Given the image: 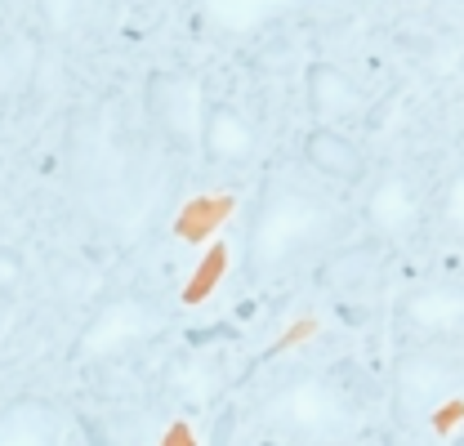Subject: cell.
<instances>
[{
	"instance_id": "4fadbf2b",
	"label": "cell",
	"mask_w": 464,
	"mask_h": 446,
	"mask_svg": "<svg viewBox=\"0 0 464 446\" xmlns=\"http://www.w3.org/2000/svg\"><path fill=\"white\" fill-rule=\"evenodd\" d=\"M308 5H317V0H201V14L210 18V27H219L228 36H246V32H259Z\"/></svg>"
},
{
	"instance_id": "9a60e30c",
	"label": "cell",
	"mask_w": 464,
	"mask_h": 446,
	"mask_svg": "<svg viewBox=\"0 0 464 446\" xmlns=\"http://www.w3.org/2000/svg\"><path fill=\"white\" fill-rule=\"evenodd\" d=\"M228 215H232L228 192H201V197H192V201L183 206V215L174 219V232H179L183 241H201V237H210Z\"/></svg>"
},
{
	"instance_id": "52a82bcc",
	"label": "cell",
	"mask_w": 464,
	"mask_h": 446,
	"mask_svg": "<svg viewBox=\"0 0 464 446\" xmlns=\"http://www.w3.org/2000/svg\"><path fill=\"white\" fill-rule=\"evenodd\" d=\"M406 331H415L420 339H456L464 322V304L456 286H420L411 290L398 308Z\"/></svg>"
},
{
	"instance_id": "5b68a950",
	"label": "cell",
	"mask_w": 464,
	"mask_h": 446,
	"mask_svg": "<svg viewBox=\"0 0 464 446\" xmlns=\"http://www.w3.org/2000/svg\"><path fill=\"white\" fill-rule=\"evenodd\" d=\"M143 108H148V121L161 130L166 143L197 148L206 99H201V81L192 72H152L148 85H143Z\"/></svg>"
},
{
	"instance_id": "6da1fadb",
	"label": "cell",
	"mask_w": 464,
	"mask_h": 446,
	"mask_svg": "<svg viewBox=\"0 0 464 446\" xmlns=\"http://www.w3.org/2000/svg\"><path fill=\"white\" fill-rule=\"evenodd\" d=\"M331 232H340V210L331 197L290 174H268L250 210L246 255H241L246 281L282 277L295 259L331 241Z\"/></svg>"
},
{
	"instance_id": "277c9868",
	"label": "cell",
	"mask_w": 464,
	"mask_h": 446,
	"mask_svg": "<svg viewBox=\"0 0 464 446\" xmlns=\"http://www.w3.org/2000/svg\"><path fill=\"white\" fill-rule=\"evenodd\" d=\"M460 384V362L451 348H411L393 366V411L402 424L424 420Z\"/></svg>"
},
{
	"instance_id": "8fae6325",
	"label": "cell",
	"mask_w": 464,
	"mask_h": 446,
	"mask_svg": "<svg viewBox=\"0 0 464 446\" xmlns=\"http://www.w3.org/2000/svg\"><path fill=\"white\" fill-rule=\"evenodd\" d=\"M366 223H371V232L380 241H402V237H411L415 223H420V197H415V188L406 179H398V174H384L371 188V197H366Z\"/></svg>"
},
{
	"instance_id": "3957f363",
	"label": "cell",
	"mask_w": 464,
	"mask_h": 446,
	"mask_svg": "<svg viewBox=\"0 0 464 446\" xmlns=\"http://www.w3.org/2000/svg\"><path fill=\"white\" fill-rule=\"evenodd\" d=\"M348 402L326 375H299L264 402V424L282 438L299 442H326L348 433Z\"/></svg>"
},
{
	"instance_id": "5bb4252c",
	"label": "cell",
	"mask_w": 464,
	"mask_h": 446,
	"mask_svg": "<svg viewBox=\"0 0 464 446\" xmlns=\"http://www.w3.org/2000/svg\"><path fill=\"white\" fill-rule=\"evenodd\" d=\"M41 72V41L32 32H5L0 36V108L23 99Z\"/></svg>"
},
{
	"instance_id": "7a4b0ae2",
	"label": "cell",
	"mask_w": 464,
	"mask_h": 446,
	"mask_svg": "<svg viewBox=\"0 0 464 446\" xmlns=\"http://www.w3.org/2000/svg\"><path fill=\"white\" fill-rule=\"evenodd\" d=\"M166 326H170V317H166L152 299H143V295H116V299H108V304L81 326L76 344H72V362H81V366L121 362V357H130L134 348H143V344H152L157 334H166Z\"/></svg>"
},
{
	"instance_id": "ac0fdd59",
	"label": "cell",
	"mask_w": 464,
	"mask_h": 446,
	"mask_svg": "<svg viewBox=\"0 0 464 446\" xmlns=\"http://www.w3.org/2000/svg\"><path fill=\"white\" fill-rule=\"evenodd\" d=\"M23 259H18V250H9V246H0V295H14L18 286H23Z\"/></svg>"
},
{
	"instance_id": "ba28073f",
	"label": "cell",
	"mask_w": 464,
	"mask_h": 446,
	"mask_svg": "<svg viewBox=\"0 0 464 446\" xmlns=\"http://www.w3.org/2000/svg\"><path fill=\"white\" fill-rule=\"evenodd\" d=\"M63 411L45 397H9L0 406V446H54L63 442Z\"/></svg>"
},
{
	"instance_id": "7c38bea8",
	"label": "cell",
	"mask_w": 464,
	"mask_h": 446,
	"mask_svg": "<svg viewBox=\"0 0 464 446\" xmlns=\"http://www.w3.org/2000/svg\"><path fill=\"white\" fill-rule=\"evenodd\" d=\"M380 273H384V246L380 241H362V246H344L326 259L322 268V286H331L335 295H371L380 286Z\"/></svg>"
},
{
	"instance_id": "9c48e42d",
	"label": "cell",
	"mask_w": 464,
	"mask_h": 446,
	"mask_svg": "<svg viewBox=\"0 0 464 446\" xmlns=\"http://www.w3.org/2000/svg\"><path fill=\"white\" fill-rule=\"evenodd\" d=\"M304 94H308V112L317 116V125H340L362 112V85L340 63H308Z\"/></svg>"
},
{
	"instance_id": "8992f818",
	"label": "cell",
	"mask_w": 464,
	"mask_h": 446,
	"mask_svg": "<svg viewBox=\"0 0 464 446\" xmlns=\"http://www.w3.org/2000/svg\"><path fill=\"white\" fill-rule=\"evenodd\" d=\"M197 148H201V157L210 166H228V170L250 166L255 152H259V130H255V121L237 103H215L201 116Z\"/></svg>"
},
{
	"instance_id": "30bf717a",
	"label": "cell",
	"mask_w": 464,
	"mask_h": 446,
	"mask_svg": "<svg viewBox=\"0 0 464 446\" xmlns=\"http://www.w3.org/2000/svg\"><path fill=\"white\" fill-rule=\"evenodd\" d=\"M304 166L313 170V174H322V179H331V183H362L366 179V157H362V148L340 134L335 125H317V130H308L304 134Z\"/></svg>"
},
{
	"instance_id": "2e32d148",
	"label": "cell",
	"mask_w": 464,
	"mask_h": 446,
	"mask_svg": "<svg viewBox=\"0 0 464 446\" xmlns=\"http://www.w3.org/2000/svg\"><path fill=\"white\" fill-rule=\"evenodd\" d=\"M50 36H72L90 18V0H32Z\"/></svg>"
},
{
	"instance_id": "e0dca14e",
	"label": "cell",
	"mask_w": 464,
	"mask_h": 446,
	"mask_svg": "<svg viewBox=\"0 0 464 446\" xmlns=\"http://www.w3.org/2000/svg\"><path fill=\"white\" fill-rule=\"evenodd\" d=\"M224 268H228V250H224V241H219V246H210V255L201 259V273L183 286V304H201V299L224 281Z\"/></svg>"
}]
</instances>
